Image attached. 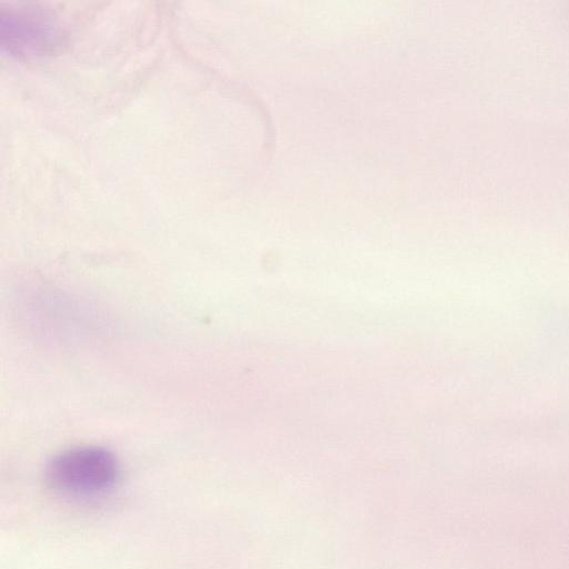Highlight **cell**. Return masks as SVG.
<instances>
[{
	"label": "cell",
	"instance_id": "7a4b0ae2",
	"mask_svg": "<svg viewBox=\"0 0 569 569\" xmlns=\"http://www.w3.org/2000/svg\"><path fill=\"white\" fill-rule=\"evenodd\" d=\"M62 43V30L47 9L31 3L1 4L2 51L19 59L34 58L54 52Z\"/></svg>",
	"mask_w": 569,
	"mask_h": 569
},
{
	"label": "cell",
	"instance_id": "6da1fadb",
	"mask_svg": "<svg viewBox=\"0 0 569 569\" xmlns=\"http://www.w3.org/2000/svg\"><path fill=\"white\" fill-rule=\"evenodd\" d=\"M121 478L120 463L110 450L78 446L53 456L44 469L47 485L69 498H97L112 491Z\"/></svg>",
	"mask_w": 569,
	"mask_h": 569
}]
</instances>
